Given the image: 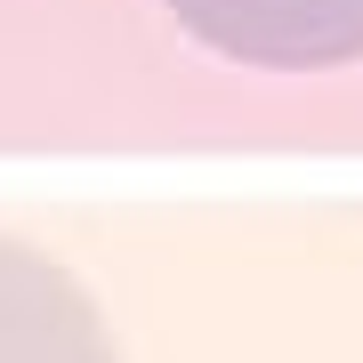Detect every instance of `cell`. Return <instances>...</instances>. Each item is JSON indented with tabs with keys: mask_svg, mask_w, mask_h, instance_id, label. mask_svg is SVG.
<instances>
[{
	"mask_svg": "<svg viewBox=\"0 0 363 363\" xmlns=\"http://www.w3.org/2000/svg\"><path fill=\"white\" fill-rule=\"evenodd\" d=\"M169 16L259 73H331L363 57V0H169Z\"/></svg>",
	"mask_w": 363,
	"mask_h": 363,
	"instance_id": "cell-1",
	"label": "cell"
},
{
	"mask_svg": "<svg viewBox=\"0 0 363 363\" xmlns=\"http://www.w3.org/2000/svg\"><path fill=\"white\" fill-rule=\"evenodd\" d=\"M0 363H121L97 298L9 234H0Z\"/></svg>",
	"mask_w": 363,
	"mask_h": 363,
	"instance_id": "cell-2",
	"label": "cell"
}]
</instances>
